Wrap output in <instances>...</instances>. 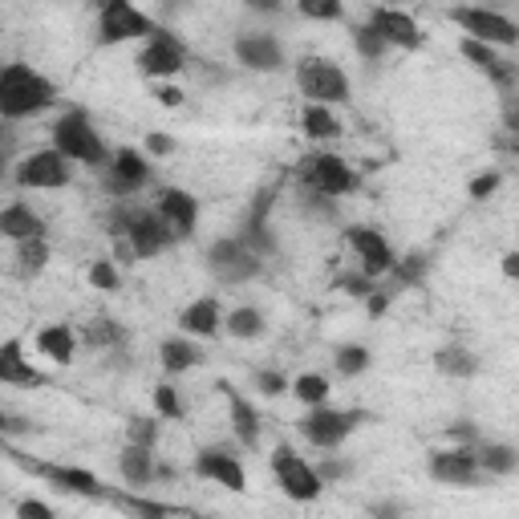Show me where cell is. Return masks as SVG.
<instances>
[{"mask_svg": "<svg viewBox=\"0 0 519 519\" xmlns=\"http://www.w3.org/2000/svg\"><path fill=\"white\" fill-rule=\"evenodd\" d=\"M447 17H451V21L463 29V37L487 41V45H495V49H511V45L519 41V25H515L507 13H499V9H483V5H459V9H451Z\"/></svg>", "mask_w": 519, "mask_h": 519, "instance_id": "9c48e42d", "label": "cell"}, {"mask_svg": "<svg viewBox=\"0 0 519 519\" xmlns=\"http://www.w3.org/2000/svg\"><path fill=\"white\" fill-rule=\"evenodd\" d=\"M159 357H163V369L167 374H187V369H195V365H203V349L195 345V337H167L163 341V349H159Z\"/></svg>", "mask_w": 519, "mask_h": 519, "instance_id": "4316f807", "label": "cell"}, {"mask_svg": "<svg viewBox=\"0 0 519 519\" xmlns=\"http://www.w3.org/2000/svg\"><path fill=\"white\" fill-rule=\"evenodd\" d=\"M256 386H260L264 398H280V394H288V378L276 374V369H260V374H256Z\"/></svg>", "mask_w": 519, "mask_h": 519, "instance_id": "bcb514c9", "label": "cell"}, {"mask_svg": "<svg viewBox=\"0 0 519 519\" xmlns=\"http://www.w3.org/2000/svg\"><path fill=\"white\" fill-rule=\"evenodd\" d=\"M333 365H337V374L341 378H361L369 365H374V353H369L365 345H341L333 353Z\"/></svg>", "mask_w": 519, "mask_h": 519, "instance_id": "8d00e7d4", "label": "cell"}, {"mask_svg": "<svg viewBox=\"0 0 519 519\" xmlns=\"http://www.w3.org/2000/svg\"><path fill=\"white\" fill-rule=\"evenodd\" d=\"M0 236L21 244V240H33V236H45V219L29 207V203H9L0 211Z\"/></svg>", "mask_w": 519, "mask_h": 519, "instance_id": "d4e9b609", "label": "cell"}, {"mask_svg": "<svg viewBox=\"0 0 519 519\" xmlns=\"http://www.w3.org/2000/svg\"><path fill=\"white\" fill-rule=\"evenodd\" d=\"M459 53H463V57H467L475 69H483V73H495V69H499V61H503L495 45H487V41H475V37H463V41H459Z\"/></svg>", "mask_w": 519, "mask_h": 519, "instance_id": "ab89813d", "label": "cell"}, {"mask_svg": "<svg viewBox=\"0 0 519 519\" xmlns=\"http://www.w3.org/2000/svg\"><path fill=\"white\" fill-rule=\"evenodd\" d=\"M102 175H106V187L114 195H134L151 183V163H146V155L134 151V146H118V151H110V163Z\"/></svg>", "mask_w": 519, "mask_h": 519, "instance_id": "9a60e30c", "label": "cell"}, {"mask_svg": "<svg viewBox=\"0 0 519 519\" xmlns=\"http://www.w3.org/2000/svg\"><path fill=\"white\" fill-rule=\"evenodd\" d=\"M301 207L313 215V219H337V195H325L309 183H301Z\"/></svg>", "mask_w": 519, "mask_h": 519, "instance_id": "b9f144b4", "label": "cell"}, {"mask_svg": "<svg viewBox=\"0 0 519 519\" xmlns=\"http://www.w3.org/2000/svg\"><path fill=\"white\" fill-rule=\"evenodd\" d=\"M434 365H438V374H447V378H475L479 374V357L467 345H442L434 353Z\"/></svg>", "mask_w": 519, "mask_h": 519, "instance_id": "f546056e", "label": "cell"}, {"mask_svg": "<svg viewBox=\"0 0 519 519\" xmlns=\"http://www.w3.org/2000/svg\"><path fill=\"white\" fill-rule=\"evenodd\" d=\"M248 9H264V13H280V0H244Z\"/></svg>", "mask_w": 519, "mask_h": 519, "instance_id": "6f0895ef", "label": "cell"}, {"mask_svg": "<svg viewBox=\"0 0 519 519\" xmlns=\"http://www.w3.org/2000/svg\"><path fill=\"white\" fill-rule=\"evenodd\" d=\"M195 475H199V479H207V483L228 487L232 495H244V491H248L244 463H240L228 447H203V451L195 455Z\"/></svg>", "mask_w": 519, "mask_h": 519, "instance_id": "2e32d148", "label": "cell"}, {"mask_svg": "<svg viewBox=\"0 0 519 519\" xmlns=\"http://www.w3.org/2000/svg\"><path fill=\"white\" fill-rule=\"evenodd\" d=\"M426 471H430L434 483H447V487H475L483 479L475 447H463V442H455L451 451H430Z\"/></svg>", "mask_w": 519, "mask_h": 519, "instance_id": "5bb4252c", "label": "cell"}, {"mask_svg": "<svg viewBox=\"0 0 519 519\" xmlns=\"http://www.w3.org/2000/svg\"><path fill=\"white\" fill-rule=\"evenodd\" d=\"M390 301H394V296H390L386 288H374V292H369V296H365V309H369V317H374V321H378V317H382V313L390 309Z\"/></svg>", "mask_w": 519, "mask_h": 519, "instance_id": "f5cc1de1", "label": "cell"}, {"mask_svg": "<svg viewBox=\"0 0 519 519\" xmlns=\"http://www.w3.org/2000/svg\"><path fill=\"white\" fill-rule=\"evenodd\" d=\"M5 175H9V155L0 151V179H5Z\"/></svg>", "mask_w": 519, "mask_h": 519, "instance_id": "94428289", "label": "cell"}, {"mask_svg": "<svg viewBox=\"0 0 519 519\" xmlns=\"http://www.w3.org/2000/svg\"><path fill=\"white\" fill-rule=\"evenodd\" d=\"M248 252H256L260 260H268V256H276V236H272V228H268V219H260V215H248V224H244V232L236 236Z\"/></svg>", "mask_w": 519, "mask_h": 519, "instance_id": "1f68e13d", "label": "cell"}, {"mask_svg": "<svg viewBox=\"0 0 519 519\" xmlns=\"http://www.w3.org/2000/svg\"><path fill=\"white\" fill-rule=\"evenodd\" d=\"M53 102H57V86L41 69H33L29 61L0 65V118L21 122V118H33V114L49 110Z\"/></svg>", "mask_w": 519, "mask_h": 519, "instance_id": "6da1fadb", "label": "cell"}, {"mask_svg": "<svg viewBox=\"0 0 519 519\" xmlns=\"http://www.w3.org/2000/svg\"><path fill=\"white\" fill-rule=\"evenodd\" d=\"M53 146L69 159V163H82L90 171H106L110 163V146L102 142V134L94 130L90 114L86 110H65L57 122H53Z\"/></svg>", "mask_w": 519, "mask_h": 519, "instance_id": "7a4b0ae2", "label": "cell"}, {"mask_svg": "<svg viewBox=\"0 0 519 519\" xmlns=\"http://www.w3.org/2000/svg\"><path fill=\"white\" fill-rule=\"evenodd\" d=\"M53 487H61V491H69V495H86V499H102L106 491H102V479L94 475V471H86V467H57V463H41L37 467Z\"/></svg>", "mask_w": 519, "mask_h": 519, "instance_id": "cb8c5ba5", "label": "cell"}, {"mask_svg": "<svg viewBox=\"0 0 519 519\" xmlns=\"http://www.w3.org/2000/svg\"><path fill=\"white\" fill-rule=\"evenodd\" d=\"M82 341L90 349H118L126 341V329L118 321H110V317H94L90 325H82Z\"/></svg>", "mask_w": 519, "mask_h": 519, "instance_id": "e575fe53", "label": "cell"}, {"mask_svg": "<svg viewBox=\"0 0 519 519\" xmlns=\"http://www.w3.org/2000/svg\"><path fill=\"white\" fill-rule=\"evenodd\" d=\"M426 272H430V256H426V252H410L406 260H394L386 292L394 296V288H414V284H422V280H426Z\"/></svg>", "mask_w": 519, "mask_h": 519, "instance_id": "4dcf8cb0", "label": "cell"}, {"mask_svg": "<svg viewBox=\"0 0 519 519\" xmlns=\"http://www.w3.org/2000/svg\"><path fill=\"white\" fill-rule=\"evenodd\" d=\"M361 422H365V410H333L325 402V406H309L305 418L296 422V426H301V434L313 442L317 451H337Z\"/></svg>", "mask_w": 519, "mask_h": 519, "instance_id": "8992f818", "label": "cell"}, {"mask_svg": "<svg viewBox=\"0 0 519 519\" xmlns=\"http://www.w3.org/2000/svg\"><path fill=\"white\" fill-rule=\"evenodd\" d=\"M86 276H90V284H94L98 292H118V284H122V276H118V264H114V260H94Z\"/></svg>", "mask_w": 519, "mask_h": 519, "instance_id": "ee69618b", "label": "cell"}, {"mask_svg": "<svg viewBox=\"0 0 519 519\" xmlns=\"http://www.w3.org/2000/svg\"><path fill=\"white\" fill-rule=\"evenodd\" d=\"M301 183H309V187H317V191H325V195H349V191H357V171L341 159V155H329V151H321V155H309L305 159V167H301Z\"/></svg>", "mask_w": 519, "mask_h": 519, "instance_id": "4fadbf2b", "label": "cell"}, {"mask_svg": "<svg viewBox=\"0 0 519 519\" xmlns=\"http://www.w3.org/2000/svg\"><path fill=\"white\" fill-rule=\"evenodd\" d=\"M317 475H321L325 487H333V483H341V479L353 475V463H345V459H337V455H325L321 467H317Z\"/></svg>", "mask_w": 519, "mask_h": 519, "instance_id": "f6af8a7d", "label": "cell"}, {"mask_svg": "<svg viewBox=\"0 0 519 519\" xmlns=\"http://www.w3.org/2000/svg\"><path fill=\"white\" fill-rule=\"evenodd\" d=\"M337 288H345L349 296H357V301H365V296L378 288V280H369L365 272H357V276H341V280H337Z\"/></svg>", "mask_w": 519, "mask_h": 519, "instance_id": "c3c4849f", "label": "cell"}, {"mask_svg": "<svg viewBox=\"0 0 519 519\" xmlns=\"http://www.w3.org/2000/svg\"><path fill=\"white\" fill-rule=\"evenodd\" d=\"M296 13L309 21H321V25H333L345 17V0H296Z\"/></svg>", "mask_w": 519, "mask_h": 519, "instance_id": "60d3db41", "label": "cell"}, {"mask_svg": "<svg viewBox=\"0 0 519 519\" xmlns=\"http://www.w3.org/2000/svg\"><path fill=\"white\" fill-rule=\"evenodd\" d=\"M159 25L155 17H146L134 0H102V9H98V45H126V41H146Z\"/></svg>", "mask_w": 519, "mask_h": 519, "instance_id": "5b68a950", "label": "cell"}, {"mask_svg": "<svg viewBox=\"0 0 519 519\" xmlns=\"http://www.w3.org/2000/svg\"><path fill=\"white\" fill-rule=\"evenodd\" d=\"M151 402H155V414L163 418V422H179L183 418V398H179V390L175 386H155V394H151Z\"/></svg>", "mask_w": 519, "mask_h": 519, "instance_id": "7bdbcfd3", "label": "cell"}, {"mask_svg": "<svg viewBox=\"0 0 519 519\" xmlns=\"http://www.w3.org/2000/svg\"><path fill=\"white\" fill-rule=\"evenodd\" d=\"M126 511H138V515H167L171 507L167 503H151V499H138V495H130V499H118Z\"/></svg>", "mask_w": 519, "mask_h": 519, "instance_id": "f907efd6", "label": "cell"}, {"mask_svg": "<svg viewBox=\"0 0 519 519\" xmlns=\"http://www.w3.org/2000/svg\"><path fill=\"white\" fill-rule=\"evenodd\" d=\"M138 73L146 82H171V78H179L183 73V65H187V49H183V41L171 33V29H155L151 37H146V45L138 49Z\"/></svg>", "mask_w": 519, "mask_h": 519, "instance_id": "ba28073f", "label": "cell"}, {"mask_svg": "<svg viewBox=\"0 0 519 519\" xmlns=\"http://www.w3.org/2000/svg\"><path fill=\"white\" fill-rule=\"evenodd\" d=\"M45 264H49V240H45V236H33V240H21V244H17V272H21L25 280L41 276Z\"/></svg>", "mask_w": 519, "mask_h": 519, "instance_id": "d6a6232c", "label": "cell"}, {"mask_svg": "<svg viewBox=\"0 0 519 519\" xmlns=\"http://www.w3.org/2000/svg\"><path fill=\"white\" fill-rule=\"evenodd\" d=\"M503 276H507V280L519 276V252H503Z\"/></svg>", "mask_w": 519, "mask_h": 519, "instance_id": "9f6ffc18", "label": "cell"}, {"mask_svg": "<svg viewBox=\"0 0 519 519\" xmlns=\"http://www.w3.org/2000/svg\"><path fill=\"white\" fill-rule=\"evenodd\" d=\"M183 98H187V94H183L179 86H171V82H155V102H159V106L179 110V106H183Z\"/></svg>", "mask_w": 519, "mask_h": 519, "instance_id": "681fc988", "label": "cell"}, {"mask_svg": "<svg viewBox=\"0 0 519 519\" xmlns=\"http://www.w3.org/2000/svg\"><path fill=\"white\" fill-rule=\"evenodd\" d=\"M17 515H21V519H53V507L41 503V499H21V503H17Z\"/></svg>", "mask_w": 519, "mask_h": 519, "instance_id": "816d5d0a", "label": "cell"}, {"mask_svg": "<svg viewBox=\"0 0 519 519\" xmlns=\"http://www.w3.org/2000/svg\"><path fill=\"white\" fill-rule=\"evenodd\" d=\"M296 86L309 102H321V106H345L349 102V78L345 69L333 61V57H301L296 61Z\"/></svg>", "mask_w": 519, "mask_h": 519, "instance_id": "277c9868", "label": "cell"}, {"mask_svg": "<svg viewBox=\"0 0 519 519\" xmlns=\"http://www.w3.org/2000/svg\"><path fill=\"white\" fill-rule=\"evenodd\" d=\"M159 434H163V418H146V414L126 418V442H138V447H159Z\"/></svg>", "mask_w": 519, "mask_h": 519, "instance_id": "f35d334b", "label": "cell"}, {"mask_svg": "<svg viewBox=\"0 0 519 519\" xmlns=\"http://www.w3.org/2000/svg\"><path fill=\"white\" fill-rule=\"evenodd\" d=\"M110 228H114V236H126L134 256H142V260L159 256V252H167L175 244L171 228L163 224V215L155 207H118L110 215Z\"/></svg>", "mask_w": 519, "mask_h": 519, "instance_id": "3957f363", "label": "cell"}, {"mask_svg": "<svg viewBox=\"0 0 519 519\" xmlns=\"http://www.w3.org/2000/svg\"><path fill=\"white\" fill-rule=\"evenodd\" d=\"M301 126H305V134H309L313 142H333V138L345 134V126H341V118L333 114V106H321V102H309V106H305Z\"/></svg>", "mask_w": 519, "mask_h": 519, "instance_id": "f1b7e54d", "label": "cell"}, {"mask_svg": "<svg viewBox=\"0 0 519 519\" xmlns=\"http://www.w3.org/2000/svg\"><path fill=\"white\" fill-rule=\"evenodd\" d=\"M369 25H374V29L382 33V41H386L390 49H406V53H414V49L426 45V33H422L418 21H414L410 13H402V9L382 5V9L369 13Z\"/></svg>", "mask_w": 519, "mask_h": 519, "instance_id": "d6986e66", "label": "cell"}, {"mask_svg": "<svg viewBox=\"0 0 519 519\" xmlns=\"http://www.w3.org/2000/svg\"><path fill=\"white\" fill-rule=\"evenodd\" d=\"M171 151H175V138H171V134H146V155L163 159V155H171Z\"/></svg>", "mask_w": 519, "mask_h": 519, "instance_id": "db71d44e", "label": "cell"}, {"mask_svg": "<svg viewBox=\"0 0 519 519\" xmlns=\"http://www.w3.org/2000/svg\"><path fill=\"white\" fill-rule=\"evenodd\" d=\"M272 475H276L280 491H284L292 503H317V499H321V491H325V483H321L317 467H313V463H305L301 455H296V451L288 447V442H280V447L272 451Z\"/></svg>", "mask_w": 519, "mask_h": 519, "instance_id": "52a82bcc", "label": "cell"}, {"mask_svg": "<svg viewBox=\"0 0 519 519\" xmlns=\"http://www.w3.org/2000/svg\"><path fill=\"white\" fill-rule=\"evenodd\" d=\"M155 211L163 215V224L171 228L175 240H191L195 236V224H199V199L183 187H159V199H155Z\"/></svg>", "mask_w": 519, "mask_h": 519, "instance_id": "ac0fdd59", "label": "cell"}, {"mask_svg": "<svg viewBox=\"0 0 519 519\" xmlns=\"http://www.w3.org/2000/svg\"><path fill=\"white\" fill-rule=\"evenodd\" d=\"M9 430H17V426H13V418L5 410H0V434H9Z\"/></svg>", "mask_w": 519, "mask_h": 519, "instance_id": "91938a15", "label": "cell"}, {"mask_svg": "<svg viewBox=\"0 0 519 519\" xmlns=\"http://www.w3.org/2000/svg\"><path fill=\"white\" fill-rule=\"evenodd\" d=\"M345 244L357 252V272H365L369 280H382V276H390V268H394V248H390V240L378 232V228H345Z\"/></svg>", "mask_w": 519, "mask_h": 519, "instance_id": "7c38bea8", "label": "cell"}, {"mask_svg": "<svg viewBox=\"0 0 519 519\" xmlns=\"http://www.w3.org/2000/svg\"><path fill=\"white\" fill-rule=\"evenodd\" d=\"M447 434H451L455 442H463V447H475V442H479V430H475L471 422H455Z\"/></svg>", "mask_w": 519, "mask_h": 519, "instance_id": "11a10c76", "label": "cell"}, {"mask_svg": "<svg viewBox=\"0 0 519 519\" xmlns=\"http://www.w3.org/2000/svg\"><path fill=\"white\" fill-rule=\"evenodd\" d=\"M0 386H49V378L25 357V341H0Z\"/></svg>", "mask_w": 519, "mask_h": 519, "instance_id": "ffe728a7", "label": "cell"}, {"mask_svg": "<svg viewBox=\"0 0 519 519\" xmlns=\"http://www.w3.org/2000/svg\"><path fill=\"white\" fill-rule=\"evenodd\" d=\"M499 183H503V175H499V171H487V175H475L467 191H471L475 203H483V199H491V195L499 191Z\"/></svg>", "mask_w": 519, "mask_h": 519, "instance_id": "7dc6e473", "label": "cell"}, {"mask_svg": "<svg viewBox=\"0 0 519 519\" xmlns=\"http://www.w3.org/2000/svg\"><path fill=\"white\" fill-rule=\"evenodd\" d=\"M288 390H292L296 402H305V406H325L333 386H329L325 374H301V378H292V382H288Z\"/></svg>", "mask_w": 519, "mask_h": 519, "instance_id": "d590c367", "label": "cell"}, {"mask_svg": "<svg viewBox=\"0 0 519 519\" xmlns=\"http://www.w3.org/2000/svg\"><path fill=\"white\" fill-rule=\"evenodd\" d=\"M118 475L130 487H151L159 479V459L155 447H138V442H126L122 455H118Z\"/></svg>", "mask_w": 519, "mask_h": 519, "instance_id": "603a6c76", "label": "cell"}, {"mask_svg": "<svg viewBox=\"0 0 519 519\" xmlns=\"http://www.w3.org/2000/svg\"><path fill=\"white\" fill-rule=\"evenodd\" d=\"M207 272L219 280V284H248L264 272V260L256 252H248L236 236H224L207 248Z\"/></svg>", "mask_w": 519, "mask_h": 519, "instance_id": "30bf717a", "label": "cell"}, {"mask_svg": "<svg viewBox=\"0 0 519 519\" xmlns=\"http://www.w3.org/2000/svg\"><path fill=\"white\" fill-rule=\"evenodd\" d=\"M37 349H41L49 361L69 365L73 353H78V333H73L69 325H45V329L37 333Z\"/></svg>", "mask_w": 519, "mask_h": 519, "instance_id": "83f0119b", "label": "cell"}, {"mask_svg": "<svg viewBox=\"0 0 519 519\" xmlns=\"http://www.w3.org/2000/svg\"><path fill=\"white\" fill-rule=\"evenodd\" d=\"M163 9L167 13H183V9H191V0H163Z\"/></svg>", "mask_w": 519, "mask_h": 519, "instance_id": "680465c9", "label": "cell"}, {"mask_svg": "<svg viewBox=\"0 0 519 519\" xmlns=\"http://www.w3.org/2000/svg\"><path fill=\"white\" fill-rule=\"evenodd\" d=\"M353 49H357V57H365V61H382V57L390 53V45L382 41V33L369 25V21L353 29Z\"/></svg>", "mask_w": 519, "mask_h": 519, "instance_id": "74e56055", "label": "cell"}, {"mask_svg": "<svg viewBox=\"0 0 519 519\" xmlns=\"http://www.w3.org/2000/svg\"><path fill=\"white\" fill-rule=\"evenodd\" d=\"M224 325H228V333H232V337H240V341H256V337H264V329H268L264 313H260V309H252V305L232 309Z\"/></svg>", "mask_w": 519, "mask_h": 519, "instance_id": "836d02e7", "label": "cell"}, {"mask_svg": "<svg viewBox=\"0 0 519 519\" xmlns=\"http://www.w3.org/2000/svg\"><path fill=\"white\" fill-rule=\"evenodd\" d=\"M232 49H236V61L252 73H284L288 69L284 45L272 33H240Z\"/></svg>", "mask_w": 519, "mask_h": 519, "instance_id": "e0dca14e", "label": "cell"}, {"mask_svg": "<svg viewBox=\"0 0 519 519\" xmlns=\"http://www.w3.org/2000/svg\"><path fill=\"white\" fill-rule=\"evenodd\" d=\"M219 390H224V398H228V422H232L236 442L244 451H260V410L228 382H219Z\"/></svg>", "mask_w": 519, "mask_h": 519, "instance_id": "44dd1931", "label": "cell"}, {"mask_svg": "<svg viewBox=\"0 0 519 519\" xmlns=\"http://www.w3.org/2000/svg\"><path fill=\"white\" fill-rule=\"evenodd\" d=\"M13 179L25 191H57V187H69L73 171H69V159L57 151V146H45V151H33L17 163Z\"/></svg>", "mask_w": 519, "mask_h": 519, "instance_id": "8fae6325", "label": "cell"}, {"mask_svg": "<svg viewBox=\"0 0 519 519\" xmlns=\"http://www.w3.org/2000/svg\"><path fill=\"white\" fill-rule=\"evenodd\" d=\"M179 329H183L187 337L211 341L219 329H224V309H219L215 296H199V301H191V305L179 313Z\"/></svg>", "mask_w": 519, "mask_h": 519, "instance_id": "7402d4cb", "label": "cell"}, {"mask_svg": "<svg viewBox=\"0 0 519 519\" xmlns=\"http://www.w3.org/2000/svg\"><path fill=\"white\" fill-rule=\"evenodd\" d=\"M475 459H479V471L483 475H515L519 467V451L511 442H475Z\"/></svg>", "mask_w": 519, "mask_h": 519, "instance_id": "484cf974", "label": "cell"}]
</instances>
